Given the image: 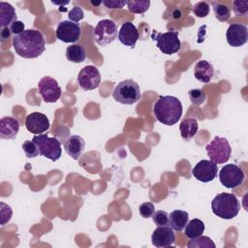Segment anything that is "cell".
Listing matches in <instances>:
<instances>
[{
    "mask_svg": "<svg viewBox=\"0 0 248 248\" xmlns=\"http://www.w3.org/2000/svg\"><path fill=\"white\" fill-rule=\"evenodd\" d=\"M226 38L230 46L234 47L241 46L248 40V29L243 24L232 23L227 29Z\"/></svg>",
    "mask_w": 248,
    "mask_h": 248,
    "instance_id": "cell-16",
    "label": "cell"
},
{
    "mask_svg": "<svg viewBox=\"0 0 248 248\" xmlns=\"http://www.w3.org/2000/svg\"><path fill=\"white\" fill-rule=\"evenodd\" d=\"M68 16H69V20L78 23L79 20H81L83 18L84 14H83L82 9L79 6H75V7H73L72 10H70Z\"/></svg>",
    "mask_w": 248,
    "mask_h": 248,
    "instance_id": "cell-35",
    "label": "cell"
},
{
    "mask_svg": "<svg viewBox=\"0 0 248 248\" xmlns=\"http://www.w3.org/2000/svg\"><path fill=\"white\" fill-rule=\"evenodd\" d=\"M233 12L236 16H246L248 14V1L236 0L233 2Z\"/></svg>",
    "mask_w": 248,
    "mask_h": 248,
    "instance_id": "cell-33",
    "label": "cell"
},
{
    "mask_svg": "<svg viewBox=\"0 0 248 248\" xmlns=\"http://www.w3.org/2000/svg\"><path fill=\"white\" fill-rule=\"evenodd\" d=\"M56 38L63 43H76L81 36L78 23L71 20H62L56 26Z\"/></svg>",
    "mask_w": 248,
    "mask_h": 248,
    "instance_id": "cell-11",
    "label": "cell"
},
{
    "mask_svg": "<svg viewBox=\"0 0 248 248\" xmlns=\"http://www.w3.org/2000/svg\"><path fill=\"white\" fill-rule=\"evenodd\" d=\"M203 232H204V223L198 218L188 221L184 230V233L188 238H193V237L202 235Z\"/></svg>",
    "mask_w": 248,
    "mask_h": 248,
    "instance_id": "cell-25",
    "label": "cell"
},
{
    "mask_svg": "<svg viewBox=\"0 0 248 248\" xmlns=\"http://www.w3.org/2000/svg\"><path fill=\"white\" fill-rule=\"evenodd\" d=\"M152 39L156 42V46L164 54H173L176 53L180 48V40L178 39V31H168L165 33L153 32Z\"/></svg>",
    "mask_w": 248,
    "mask_h": 248,
    "instance_id": "cell-7",
    "label": "cell"
},
{
    "mask_svg": "<svg viewBox=\"0 0 248 248\" xmlns=\"http://www.w3.org/2000/svg\"><path fill=\"white\" fill-rule=\"evenodd\" d=\"M91 4H92V5H95V6H98V5H100V4H101V2L95 3V2H93V1H91Z\"/></svg>",
    "mask_w": 248,
    "mask_h": 248,
    "instance_id": "cell-41",
    "label": "cell"
},
{
    "mask_svg": "<svg viewBox=\"0 0 248 248\" xmlns=\"http://www.w3.org/2000/svg\"><path fill=\"white\" fill-rule=\"evenodd\" d=\"M195 78L203 83H208L211 81L214 76V68L211 63L206 60H200L197 62L194 68Z\"/></svg>",
    "mask_w": 248,
    "mask_h": 248,
    "instance_id": "cell-20",
    "label": "cell"
},
{
    "mask_svg": "<svg viewBox=\"0 0 248 248\" xmlns=\"http://www.w3.org/2000/svg\"><path fill=\"white\" fill-rule=\"evenodd\" d=\"M85 147L84 140L78 135L70 136L65 143H64V149L67 152L68 155H70L74 160L79 159L81 153L83 152Z\"/></svg>",
    "mask_w": 248,
    "mask_h": 248,
    "instance_id": "cell-19",
    "label": "cell"
},
{
    "mask_svg": "<svg viewBox=\"0 0 248 248\" xmlns=\"http://www.w3.org/2000/svg\"><path fill=\"white\" fill-rule=\"evenodd\" d=\"M16 20V13L15 8L4 1L0 2V27H10L11 24Z\"/></svg>",
    "mask_w": 248,
    "mask_h": 248,
    "instance_id": "cell-22",
    "label": "cell"
},
{
    "mask_svg": "<svg viewBox=\"0 0 248 248\" xmlns=\"http://www.w3.org/2000/svg\"><path fill=\"white\" fill-rule=\"evenodd\" d=\"M102 3L106 8L108 9H121L127 5V1L125 0H105Z\"/></svg>",
    "mask_w": 248,
    "mask_h": 248,
    "instance_id": "cell-37",
    "label": "cell"
},
{
    "mask_svg": "<svg viewBox=\"0 0 248 248\" xmlns=\"http://www.w3.org/2000/svg\"><path fill=\"white\" fill-rule=\"evenodd\" d=\"M198 130H199L198 120L193 117L184 118L179 125V131H180L181 138L184 140H187L194 138L195 135L197 134Z\"/></svg>",
    "mask_w": 248,
    "mask_h": 248,
    "instance_id": "cell-23",
    "label": "cell"
},
{
    "mask_svg": "<svg viewBox=\"0 0 248 248\" xmlns=\"http://www.w3.org/2000/svg\"><path fill=\"white\" fill-rule=\"evenodd\" d=\"M151 242L157 248L171 246L175 242V234L170 226H158L153 231Z\"/></svg>",
    "mask_w": 248,
    "mask_h": 248,
    "instance_id": "cell-15",
    "label": "cell"
},
{
    "mask_svg": "<svg viewBox=\"0 0 248 248\" xmlns=\"http://www.w3.org/2000/svg\"><path fill=\"white\" fill-rule=\"evenodd\" d=\"M32 140L38 146L41 156H44L51 161H57L62 154L61 142L56 138H50L46 134L35 135Z\"/></svg>",
    "mask_w": 248,
    "mask_h": 248,
    "instance_id": "cell-5",
    "label": "cell"
},
{
    "mask_svg": "<svg viewBox=\"0 0 248 248\" xmlns=\"http://www.w3.org/2000/svg\"><path fill=\"white\" fill-rule=\"evenodd\" d=\"M128 10L134 14H143L150 6L149 0H129L127 1Z\"/></svg>",
    "mask_w": 248,
    "mask_h": 248,
    "instance_id": "cell-28",
    "label": "cell"
},
{
    "mask_svg": "<svg viewBox=\"0 0 248 248\" xmlns=\"http://www.w3.org/2000/svg\"><path fill=\"white\" fill-rule=\"evenodd\" d=\"M217 165L209 160H201L192 170L193 176L203 183L212 181L217 176Z\"/></svg>",
    "mask_w": 248,
    "mask_h": 248,
    "instance_id": "cell-13",
    "label": "cell"
},
{
    "mask_svg": "<svg viewBox=\"0 0 248 248\" xmlns=\"http://www.w3.org/2000/svg\"><path fill=\"white\" fill-rule=\"evenodd\" d=\"M38 91L46 103L56 102L62 93L61 87L59 86L57 80L48 76H46L40 79L38 83Z\"/></svg>",
    "mask_w": 248,
    "mask_h": 248,
    "instance_id": "cell-10",
    "label": "cell"
},
{
    "mask_svg": "<svg viewBox=\"0 0 248 248\" xmlns=\"http://www.w3.org/2000/svg\"><path fill=\"white\" fill-rule=\"evenodd\" d=\"M153 113L162 124L172 126L182 115V104L174 96H160L153 106Z\"/></svg>",
    "mask_w": 248,
    "mask_h": 248,
    "instance_id": "cell-2",
    "label": "cell"
},
{
    "mask_svg": "<svg viewBox=\"0 0 248 248\" xmlns=\"http://www.w3.org/2000/svg\"><path fill=\"white\" fill-rule=\"evenodd\" d=\"M13 46L20 57L32 59L45 51L46 42L44 35L39 30L27 29L21 34L14 36Z\"/></svg>",
    "mask_w": 248,
    "mask_h": 248,
    "instance_id": "cell-1",
    "label": "cell"
},
{
    "mask_svg": "<svg viewBox=\"0 0 248 248\" xmlns=\"http://www.w3.org/2000/svg\"><path fill=\"white\" fill-rule=\"evenodd\" d=\"M189 221V214L187 211L175 209L169 214V226L176 231L181 232Z\"/></svg>",
    "mask_w": 248,
    "mask_h": 248,
    "instance_id": "cell-21",
    "label": "cell"
},
{
    "mask_svg": "<svg viewBox=\"0 0 248 248\" xmlns=\"http://www.w3.org/2000/svg\"><path fill=\"white\" fill-rule=\"evenodd\" d=\"M188 95H189V99H190L191 103L196 105V106L202 105L205 101V98H206V95H205L204 91L202 89H198V88L189 90Z\"/></svg>",
    "mask_w": 248,
    "mask_h": 248,
    "instance_id": "cell-29",
    "label": "cell"
},
{
    "mask_svg": "<svg viewBox=\"0 0 248 248\" xmlns=\"http://www.w3.org/2000/svg\"><path fill=\"white\" fill-rule=\"evenodd\" d=\"M0 205H1V225H4L5 223L10 221L13 215V210L10 205L4 202H1Z\"/></svg>",
    "mask_w": 248,
    "mask_h": 248,
    "instance_id": "cell-36",
    "label": "cell"
},
{
    "mask_svg": "<svg viewBox=\"0 0 248 248\" xmlns=\"http://www.w3.org/2000/svg\"><path fill=\"white\" fill-rule=\"evenodd\" d=\"M211 209L217 217L231 220L238 214L240 210V202L233 194L221 193L212 200Z\"/></svg>",
    "mask_w": 248,
    "mask_h": 248,
    "instance_id": "cell-3",
    "label": "cell"
},
{
    "mask_svg": "<svg viewBox=\"0 0 248 248\" xmlns=\"http://www.w3.org/2000/svg\"><path fill=\"white\" fill-rule=\"evenodd\" d=\"M19 130V122L12 116H4L0 119V138L13 140L16 137Z\"/></svg>",
    "mask_w": 248,
    "mask_h": 248,
    "instance_id": "cell-18",
    "label": "cell"
},
{
    "mask_svg": "<svg viewBox=\"0 0 248 248\" xmlns=\"http://www.w3.org/2000/svg\"><path fill=\"white\" fill-rule=\"evenodd\" d=\"M117 36L121 44L126 46L134 47L140 35L137 27L131 21H126L121 25Z\"/></svg>",
    "mask_w": 248,
    "mask_h": 248,
    "instance_id": "cell-17",
    "label": "cell"
},
{
    "mask_svg": "<svg viewBox=\"0 0 248 248\" xmlns=\"http://www.w3.org/2000/svg\"><path fill=\"white\" fill-rule=\"evenodd\" d=\"M22 150L24 151L27 158H35L40 155L38 146L33 140H25L22 143Z\"/></svg>",
    "mask_w": 248,
    "mask_h": 248,
    "instance_id": "cell-30",
    "label": "cell"
},
{
    "mask_svg": "<svg viewBox=\"0 0 248 248\" xmlns=\"http://www.w3.org/2000/svg\"><path fill=\"white\" fill-rule=\"evenodd\" d=\"M188 248H215V243L211 238L204 235H199L197 237L190 238L188 244Z\"/></svg>",
    "mask_w": 248,
    "mask_h": 248,
    "instance_id": "cell-26",
    "label": "cell"
},
{
    "mask_svg": "<svg viewBox=\"0 0 248 248\" xmlns=\"http://www.w3.org/2000/svg\"><path fill=\"white\" fill-rule=\"evenodd\" d=\"M78 82L84 91L94 90L101 83V75L99 70L92 65L83 67L78 76Z\"/></svg>",
    "mask_w": 248,
    "mask_h": 248,
    "instance_id": "cell-12",
    "label": "cell"
},
{
    "mask_svg": "<svg viewBox=\"0 0 248 248\" xmlns=\"http://www.w3.org/2000/svg\"><path fill=\"white\" fill-rule=\"evenodd\" d=\"M66 58L70 62L80 63L86 58V52L83 46L80 45H71L66 48Z\"/></svg>",
    "mask_w": 248,
    "mask_h": 248,
    "instance_id": "cell-24",
    "label": "cell"
},
{
    "mask_svg": "<svg viewBox=\"0 0 248 248\" xmlns=\"http://www.w3.org/2000/svg\"><path fill=\"white\" fill-rule=\"evenodd\" d=\"M210 161L217 164H224L229 161L232 153L231 145L226 138L215 137L205 146Z\"/></svg>",
    "mask_w": 248,
    "mask_h": 248,
    "instance_id": "cell-6",
    "label": "cell"
},
{
    "mask_svg": "<svg viewBox=\"0 0 248 248\" xmlns=\"http://www.w3.org/2000/svg\"><path fill=\"white\" fill-rule=\"evenodd\" d=\"M139 211H140V214L141 215V217L150 218V217H152V215L155 211V208H154V205L152 202H143L140 205Z\"/></svg>",
    "mask_w": 248,
    "mask_h": 248,
    "instance_id": "cell-34",
    "label": "cell"
},
{
    "mask_svg": "<svg viewBox=\"0 0 248 248\" xmlns=\"http://www.w3.org/2000/svg\"><path fill=\"white\" fill-rule=\"evenodd\" d=\"M152 219L157 226H169V214L165 210L154 211Z\"/></svg>",
    "mask_w": 248,
    "mask_h": 248,
    "instance_id": "cell-32",
    "label": "cell"
},
{
    "mask_svg": "<svg viewBox=\"0 0 248 248\" xmlns=\"http://www.w3.org/2000/svg\"><path fill=\"white\" fill-rule=\"evenodd\" d=\"M11 29L10 27H6V28H2L1 29V33H0V37H1V40L2 41H5L7 39H9L11 37Z\"/></svg>",
    "mask_w": 248,
    "mask_h": 248,
    "instance_id": "cell-39",
    "label": "cell"
},
{
    "mask_svg": "<svg viewBox=\"0 0 248 248\" xmlns=\"http://www.w3.org/2000/svg\"><path fill=\"white\" fill-rule=\"evenodd\" d=\"M209 10H210L209 4H207L204 1H201L194 5L192 12L198 17H205L206 16H208Z\"/></svg>",
    "mask_w": 248,
    "mask_h": 248,
    "instance_id": "cell-31",
    "label": "cell"
},
{
    "mask_svg": "<svg viewBox=\"0 0 248 248\" xmlns=\"http://www.w3.org/2000/svg\"><path fill=\"white\" fill-rule=\"evenodd\" d=\"M51 3H52V4H54V5L64 6V5H67V4H69V3H70V1H64V2H57V1H54V0H52V1H51Z\"/></svg>",
    "mask_w": 248,
    "mask_h": 248,
    "instance_id": "cell-40",
    "label": "cell"
},
{
    "mask_svg": "<svg viewBox=\"0 0 248 248\" xmlns=\"http://www.w3.org/2000/svg\"><path fill=\"white\" fill-rule=\"evenodd\" d=\"M116 36L117 25L111 19L100 20L94 29L95 42L102 46L112 43L116 39Z\"/></svg>",
    "mask_w": 248,
    "mask_h": 248,
    "instance_id": "cell-9",
    "label": "cell"
},
{
    "mask_svg": "<svg viewBox=\"0 0 248 248\" xmlns=\"http://www.w3.org/2000/svg\"><path fill=\"white\" fill-rule=\"evenodd\" d=\"M245 178L242 169L235 164L225 165L219 172V180L223 186L229 189L242 185Z\"/></svg>",
    "mask_w": 248,
    "mask_h": 248,
    "instance_id": "cell-8",
    "label": "cell"
},
{
    "mask_svg": "<svg viewBox=\"0 0 248 248\" xmlns=\"http://www.w3.org/2000/svg\"><path fill=\"white\" fill-rule=\"evenodd\" d=\"M112 97L120 104L133 105L141 97L140 85L133 79L122 80L114 87Z\"/></svg>",
    "mask_w": 248,
    "mask_h": 248,
    "instance_id": "cell-4",
    "label": "cell"
},
{
    "mask_svg": "<svg viewBox=\"0 0 248 248\" xmlns=\"http://www.w3.org/2000/svg\"><path fill=\"white\" fill-rule=\"evenodd\" d=\"M10 29H11L12 34H14L15 36H16V35L21 34V33L24 31V24H23V22H21L20 20H16V21H14V22L11 24Z\"/></svg>",
    "mask_w": 248,
    "mask_h": 248,
    "instance_id": "cell-38",
    "label": "cell"
},
{
    "mask_svg": "<svg viewBox=\"0 0 248 248\" xmlns=\"http://www.w3.org/2000/svg\"><path fill=\"white\" fill-rule=\"evenodd\" d=\"M212 7L214 11V16L219 21L225 22L229 20V18L231 17V9L227 5L218 2H212Z\"/></svg>",
    "mask_w": 248,
    "mask_h": 248,
    "instance_id": "cell-27",
    "label": "cell"
},
{
    "mask_svg": "<svg viewBox=\"0 0 248 248\" xmlns=\"http://www.w3.org/2000/svg\"><path fill=\"white\" fill-rule=\"evenodd\" d=\"M49 120L46 114L42 112H31L26 116L25 119V127L26 129L34 134L40 135L46 132L49 129Z\"/></svg>",
    "mask_w": 248,
    "mask_h": 248,
    "instance_id": "cell-14",
    "label": "cell"
}]
</instances>
